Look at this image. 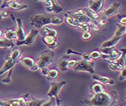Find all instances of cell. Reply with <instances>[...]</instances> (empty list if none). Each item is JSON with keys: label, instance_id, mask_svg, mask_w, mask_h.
<instances>
[{"label": "cell", "instance_id": "obj_26", "mask_svg": "<svg viewBox=\"0 0 126 106\" xmlns=\"http://www.w3.org/2000/svg\"><path fill=\"white\" fill-rule=\"evenodd\" d=\"M120 50L122 52L121 56L119 58V59H117L116 60L115 63L120 65L123 68V67H125V53H126V49L125 48H123V49H121Z\"/></svg>", "mask_w": 126, "mask_h": 106}, {"label": "cell", "instance_id": "obj_43", "mask_svg": "<svg viewBox=\"0 0 126 106\" xmlns=\"http://www.w3.org/2000/svg\"><path fill=\"white\" fill-rule=\"evenodd\" d=\"M97 23L99 25H106V23H107V20H101V19H98V20H97Z\"/></svg>", "mask_w": 126, "mask_h": 106}, {"label": "cell", "instance_id": "obj_20", "mask_svg": "<svg viewBox=\"0 0 126 106\" xmlns=\"http://www.w3.org/2000/svg\"><path fill=\"white\" fill-rule=\"evenodd\" d=\"M86 14L87 15V17L92 21H97L98 19H100V16H99V13H96L93 11H92L91 9H89V8H84L83 9Z\"/></svg>", "mask_w": 126, "mask_h": 106}, {"label": "cell", "instance_id": "obj_30", "mask_svg": "<svg viewBox=\"0 0 126 106\" xmlns=\"http://www.w3.org/2000/svg\"><path fill=\"white\" fill-rule=\"evenodd\" d=\"M20 56H21V52L18 49H14L9 55V57L12 60H18V59H20Z\"/></svg>", "mask_w": 126, "mask_h": 106}, {"label": "cell", "instance_id": "obj_49", "mask_svg": "<svg viewBox=\"0 0 126 106\" xmlns=\"http://www.w3.org/2000/svg\"><path fill=\"white\" fill-rule=\"evenodd\" d=\"M2 36H3V32L2 31L1 29H0V39L2 37Z\"/></svg>", "mask_w": 126, "mask_h": 106}, {"label": "cell", "instance_id": "obj_28", "mask_svg": "<svg viewBox=\"0 0 126 106\" xmlns=\"http://www.w3.org/2000/svg\"><path fill=\"white\" fill-rule=\"evenodd\" d=\"M5 38L13 40L14 39H17V35H16L15 30H11V29H8L7 31L5 32Z\"/></svg>", "mask_w": 126, "mask_h": 106}, {"label": "cell", "instance_id": "obj_11", "mask_svg": "<svg viewBox=\"0 0 126 106\" xmlns=\"http://www.w3.org/2000/svg\"><path fill=\"white\" fill-rule=\"evenodd\" d=\"M43 41L44 44L50 49H55L58 47L59 43L57 38L50 36V35H43Z\"/></svg>", "mask_w": 126, "mask_h": 106}, {"label": "cell", "instance_id": "obj_45", "mask_svg": "<svg viewBox=\"0 0 126 106\" xmlns=\"http://www.w3.org/2000/svg\"><path fill=\"white\" fill-rule=\"evenodd\" d=\"M9 15V13L7 12V11H1V16L3 18H5V17H8V16Z\"/></svg>", "mask_w": 126, "mask_h": 106}, {"label": "cell", "instance_id": "obj_29", "mask_svg": "<svg viewBox=\"0 0 126 106\" xmlns=\"http://www.w3.org/2000/svg\"><path fill=\"white\" fill-rule=\"evenodd\" d=\"M59 71L56 70H50L47 75H46L47 79L48 80H55L59 76Z\"/></svg>", "mask_w": 126, "mask_h": 106}, {"label": "cell", "instance_id": "obj_25", "mask_svg": "<svg viewBox=\"0 0 126 106\" xmlns=\"http://www.w3.org/2000/svg\"><path fill=\"white\" fill-rule=\"evenodd\" d=\"M91 90H92V92L94 94H100V93H102V92L105 91L104 87L103 86V84H101L100 83H95V84H94L92 86Z\"/></svg>", "mask_w": 126, "mask_h": 106}, {"label": "cell", "instance_id": "obj_41", "mask_svg": "<svg viewBox=\"0 0 126 106\" xmlns=\"http://www.w3.org/2000/svg\"><path fill=\"white\" fill-rule=\"evenodd\" d=\"M117 19L119 22V24L126 25V17L125 15H119Z\"/></svg>", "mask_w": 126, "mask_h": 106}, {"label": "cell", "instance_id": "obj_40", "mask_svg": "<svg viewBox=\"0 0 126 106\" xmlns=\"http://www.w3.org/2000/svg\"><path fill=\"white\" fill-rule=\"evenodd\" d=\"M77 61H78V60H75V59L70 60L69 59L68 60V68H72L73 69L76 66Z\"/></svg>", "mask_w": 126, "mask_h": 106}, {"label": "cell", "instance_id": "obj_9", "mask_svg": "<svg viewBox=\"0 0 126 106\" xmlns=\"http://www.w3.org/2000/svg\"><path fill=\"white\" fill-rule=\"evenodd\" d=\"M16 24H17V28L15 29V32H16V35H17V41H22L24 40L26 35L23 25L22 19L21 18L16 19Z\"/></svg>", "mask_w": 126, "mask_h": 106}, {"label": "cell", "instance_id": "obj_3", "mask_svg": "<svg viewBox=\"0 0 126 106\" xmlns=\"http://www.w3.org/2000/svg\"><path fill=\"white\" fill-rule=\"evenodd\" d=\"M65 81H59V82H53L50 83V87L49 91L47 92V95L49 97H53L56 102V106H61V101L59 98V94L61 91L62 87L66 85Z\"/></svg>", "mask_w": 126, "mask_h": 106}, {"label": "cell", "instance_id": "obj_33", "mask_svg": "<svg viewBox=\"0 0 126 106\" xmlns=\"http://www.w3.org/2000/svg\"><path fill=\"white\" fill-rule=\"evenodd\" d=\"M41 106H56V102L55 98L50 97L49 100H45Z\"/></svg>", "mask_w": 126, "mask_h": 106}, {"label": "cell", "instance_id": "obj_50", "mask_svg": "<svg viewBox=\"0 0 126 106\" xmlns=\"http://www.w3.org/2000/svg\"><path fill=\"white\" fill-rule=\"evenodd\" d=\"M1 11H0V20H1L2 19V16H1Z\"/></svg>", "mask_w": 126, "mask_h": 106}, {"label": "cell", "instance_id": "obj_38", "mask_svg": "<svg viewBox=\"0 0 126 106\" xmlns=\"http://www.w3.org/2000/svg\"><path fill=\"white\" fill-rule=\"evenodd\" d=\"M119 72L120 74L119 75V80L120 82H123L126 79V67L122 68Z\"/></svg>", "mask_w": 126, "mask_h": 106}, {"label": "cell", "instance_id": "obj_31", "mask_svg": "<svg viewBox=\"0 0 126 106\" xmlns=\"http://www.w3.org/2000/svg\"><path fill=\"white\" fill-rule=\"evenodd\" d=\"M115 49H116L115 47H104V48H100L99 51L101 53V55H108L111 54Z\"/></svg>", "mask_w": 126, "mask_h": 106}, {"label": "cell", "instance_id": "obj_48", "mask_svg": "<svg viewBox=\"0 0 126 106\" xmlns=\"http://www.w3.org/2000/svg\"><path fill=\"white\" fill-rule=\"evenodd\" d=\"M35 2H47V1H49V0H34Z\"/></svg>", "mask_w": 126, "mask_h": 106}, {"label": "cell", "instance_id": "obj_51", "mask_svg": "<svg viewBox=\"0 0 126 106\" xmlns=\"http://www.w3.org/2000/svg\"><path fill=\"white\" fill-rule=\"evenodd\" d=\"M91 1H96V0H91Z\"/></svg>", "mask_w": 126, "mask_h": 106}, {"label": "cell", "instance_id": "obj_22", "mask_svg": "<svg viewBox=\"0 0 126 106\" xmlns=\"http://www.w3.org/2000/svg\"><path fill=\"white\" fill-rule=\"evenodd\" d=\"M125 32H126V25L117 23L116 24V30L114 33V36L122 37L125 35Z\"/></svg>", "mask_w": 126, "mask_h": 106}, {"label": "cell", "instance_id": "obj_14", "mask_svg": "<svg viewBox=\"0 0 126 106\" xmlns=\"http://www.w3.org/2000/svg\"><path fill=\"white\" fill-rule=\"evenodd\" d=\"M105 3V0H96V1H91L89 5V8L92 11L99 13L102 11Z\"/></svg>", "mask_w": 126, "mask_h": 106}, {"label": "cell", "instance_id": "obj_39", "mask_svg": "<svg viewBox=\"0 0 126 106\" xmlns=\"http://www.w3.org/2000/svg\"><path fill=\"white\" fill-rule=\"evenodd\" d=\"M81 39L83 40H89L92 37V35L89 32H82L81 34Z\"/></svg>", "mask_w": 126, "mask_h": 106}, {"label": "cell", "instance_id": "obj_32", "mask_svg": "<svg viewBox=\"0 0 126 106\" xmlns=\"http://www.w3.org/2000/svg\"><path fill=\"white\" fill-rule=\"evenodd\" d=\"M77 28H79L82 32H89L90 28H89V23H80L77 26Z\"/></svg>", "mask_w": 126, "mask_h": 106}, {"label": "cell", "instance_id": "obj_46", "mask_svg": "<svg viewBox=\"0 0 126 106\" xmlns=\"http://www.w3.org/2000/svg\"><path fill=\"white\" fill-rule=\"evenodd\" d=\"M30 70H31L32 71H34V72H35V71H37L38 70H39V67H38V66L37 65V64H35L32 67Z\"/></svg>", "mask_w": 126, "mask_h": 106}, {"label": "cell", "instance_id": "obj_7", "mask_svg": "<svg viewBox=\"0 0 126 106\" xmlns=\"http://www.w3.org/2000/svg\"><path fill=\"white\" fill-rule=\"evenodd\" d=\"M65 13L70 15V16L73 17L75 20H77L80 23H90L91 20L86 14L85 11L83 9L80 8V9H76V10H72L66 12Z\"/></svg>", "mask_w": 126, "mask_h": 106}, {"label": "cell", "instance_id": "obj_52", "mask_svg": "<svg viewBox=\"0 0 126 106\" xmlns=\"http://www.w3.org/2000/svg\"><path fill=\"white\" fill-rule=\"evenodd\" d=\"M57 1H58V0H57Z\"/></svg>", "mask_w": 126, "mask_h": 106}, {"label": "cell", "instance_id": "obj_8", "mask_svg": "<svg viewBox=\"0 0 126 106\" xmlns=\"http://www.w3.org/2000/svg\"><path fill=\"white\" fill-rule=\"evenodd\" d=\"M9 8L14 11H23L25 9H27L29 8V5L27 4H23L21 2H19L17 1H11L10 2H8L6 4H2L1 6V8Z\"/></svg>", "mask_w": 126, "mask_h": 106}, {"label": "cell", "instance_id": "obj_35", "mask_svg": "<svg viewBox=\"0 0 126 106\" xmlns=\"http://www.w3.org/2000/svg\"><path fill=\"white\" fill-rule=\"evenodd\" d=\"M89 25L90 29H92L93 31H94V32H100L101 31V27L97 23H94V21H91L90 23H89Z\"/></svg>", "mask_w": 126, "mask_h": 106}, {"label": "cell", "instance_id": "obj_21", "mask_svg": "<svg viewBox=\"0 0 126 106\" xmlns=\"http://www.w3.org/2000/svg\"><path fill=\"white\" fill-rule=\"evenodd\" d=\"M42 28H43L44 35H50V36H52V37H54L57 38L58 32H57V31H56V29L52 28L49 27L48 25L44 26Z\"/></svg>", "mask_w": 126, "mask_h": 106}, {"label": "cell", "instance_id": "obj_27", "mask_svg": "<svg viewBox=\"0 0 126 106\" xmlns=\"http://www.w3.org/2000/svg\"><path fill=\"white\" fill-rule=\"evenodd\" d=\"M44 101L45 99H33L31 101H26L23 106H41V105L44 102Z\"/></svg>", "mask_w": 126, "mask_h": 106}, {"label": "cell", "instance_id": "obj_47", "mask_svg": "<svg viewBox=\"0 0 126 106\" xmlns=\"http://www.w3.org/2000/svg\"><path fill=\"white\" fill-rule=\"evenodd\" d=\"M11 1H14V0H3V3L2 4H6V3L10 2Z\"/></svg>", "mask_w": 126, "mask_h": 106}, {"label": "cell", "instance_id": "obj_42", "mask_svg": "<svg viewBox=\"0 0 126 106\" xmlns=\"http://www.w3.org/2000/svg\"><path fill=\"white\" fill-rule=\"evenodd\" d=\"M0 106H10V99H0Z\"/></svg>", "mask_w": 126, "mask_h": 106}, {"label": "cell", "instance_id": "obj_44", "mask_svg": "<svg viewBox=\"0 0 126 106\" xmlns=\"http://www.w3.org/2000/svg\"><path fill=\"white\" fill-rule=\"evenodd\" d=\"M49 69L47 68V67H45V68H43V69H41V72H42V74L44 75H47V73H48V72H49Z\"/></svg>", "mask_w": 126, "mask_h": 106}, {"label": "cell", "instance_id": "obj_15", "mask_svg": "<svg viewBox=\"0 0 126 106\" xmlns=\"http://www.w3.org/2000/svg\"><path fill=\"white\" fill-rule=\"evenodd\" d=\"M122 52L121 50H116L115 49L110 55H101V59L104 60H107V61H109L110 63L111 62H115L117 59H119V58L121 56Z\"/></svg>", "mask_w": 126, "mask_h": 106}, {"label": "cell", "instance_id": "obj_36", "mask_svg": "<svg viewBox=\"0 0 126 106\" xmlns=\"http://www.w3.org/2000/svg\"><path fill=\"white\" fill-rule=\"evenodd\" d=\"M90 57H91V59L92 60H96V59H99L101 58V53L100 52L99 50H94L93 52H92L90 54Z\"/></svg>", "mask_w": 126, "mask_h": 106}, {"label": "cell", "instance_id": "obj_19", "mask_svg": "<svg viewBox=\"0 0 126 106\" xmlns=\"http://www.w3.org/2000/svg\"><path fill=\"white\" fill-rule=\"evenodd\" d=\"M66 55H79L81 59L84 60H87V61H92V59L90 57V55L89 53H80V52H77L74 50H72L71 49H68L66 51Z\"/></svg>", "mask_w": 126, "mask_h": 106}, {"label": "cell", "instance_id": "obj_37", "mask_svg": "<svg viewBox=\"0 0 126 106\" xmlns=\"http://www.w3.org/2000/svg\"><path fill=\"white\" fill-rule=\"evenodd\" d=\"M11 75H12V70H11L8 71L7 76L2 79V83H5V84L11 83Z\"/></svg>", "mask_w": 126, "mask_h": 106}, {"label": "cell", "instance_id": "obj_12", "mask_svg": "<svg viewBox=\"0 0 126 106\" xmlns=\"http://www.w3.org/2000/svg\"><path fill=\"white\" fill-rule=\"evenodd\" d=\"M17 60H12L9 57V55L7 56L6 61L3 64L2 67L0 69V76H1V75H2L3 74H5V72H8L9 70H13V68L15 67L16 64H17Z\"/></svg>", "mask_w": 126, "mask_h": 106}, {"label": "cell", "instance_id": "obj_16", "mask_svg": "<svg viewBox=\"0 0 126 106\" xmlns=\"http://www.w3.org/2000/svg\"><path fill=\"white\" fill-rule=\"evenodd\" d=\"M69 56L70 55H65L62 57L57 62V67L59 68V70L62 72H65L68 70V62L69 60Z\"/></svg>", "mask_w": 126, "mask_h": 106}, {"label": "cell", "instance_id": "obj_34", "mask_svg": "<svg viewBox=\"0 0 126 106\" xmlns=\"http://www.w3.org/2000/svg\"><path fill=\"white\" fill-rule=\"evenodd\" d=\"M109 69L112 71H120L122 69V67L115 62H111L109 64Z\"/></svg>", "mask_w": 126, "mask_h": 106}, {"label": "cell", "instance_id": "obj_13", "mask_svg": "<svg viewBox=\"0 0 126 106\" xmlns=\"http://www.w3.org/2000/svg\"><path fill=\"white\" fill-rule=\"evenodd\" d=\"M92 79L99 82L101 84H109V85H113L115 84V81L110 78L108 76H104V75H101L98 74H93L92 76Z\"/></svg>", "mask_w": 126, "mask_h": 106}, {"label": "cell", "instance_id": "obj_6", "mask_svg": "<svg viewBox=\"0 0 126 106\" xmlns=\"http://www.w3.org/2000/svg\"><path fill=\"white\" fill-rule=\"evenodd\" d=\"M39 33H40L39 30L32 29L31 32L27 35H26V37L24 38L23 40H22V41L16 40L15 41V43H14L15 46H23V45L24 46H29V45H32L35 41Z\"/></svg>", "mask_w": 126, "mask_h": 106}, {"label": "cell", "instance_id": "obj_2", "mask_svg": "<svg viewBox=\"0 0 126 106\" xmlns=\"http://www.w3.org/2000/svg\"><path fill=\"white\" fill-rule=\"evenodd\" d=\"M54 16H50L47 14H36L30 20V24L35 28H41L44 26L50 24L53 25Z\"/></svg>", "mask_w": 126, "mask_h": 106}, {"label": "cell", "instance_id": "obj_4", "mask_svg": "<svg viewBox=\"0 0 126 106\" xmlns=\"http://www.w3.org/2000/svg\"><path fill=\"white\" fill-rule=\"evenodd\" d=\"M53 58L54 53L50 50H46L39 55L36 64L38 66L39 69L41 70L51 64L53 61Z\"/></svg>", "mask_w": 126, "mask_h": 106}, {"label": "cell", "instance_id": "obj_5", "mask_svg": "<svg viewBox=\"0 0 126 106\" xmlns=\"http://www.w3.org/2000/svg\"><path fill=\"white\" fill-rule=\"evenodd\" d=\"M74 70L78 72H87L92 74L94 73V63L87 61L84 60H79L76 66L73 68Z\"/></svg>", "mask_w": 126, "mask_h": 106}, {"label": "cell", "instance_id": "obj_24", "mask_svg": "<svg viewBox=\"0 0 126 106\" xmlns=\"http://www.w3.org/2000/svg\"><path fill=\"white\" fill-rule=\"evenodd\" d=\"M65 17L66 19V23L68 25L74 27V28H77V26L79 24H80V23H79L77 20H75L73 17L70 16V15H68L67 13H65Z\"/></svg>", "mask_w": 126, "mask_h": 106}, {"label": "cell", "instance_id": "obj_18", "mask_svg": "<svg viewBox=\"0 0 126 106\" xmlns=\"http://www.w3.org/2000/svg\"><path fill=\"white\" fill-rule=\"evenodd\" d=\"M20 61L22 64V65H23L25 67L28 68V69H31L35 64V60L29 57H23L20 59Z\"/></svg>", "mask_w": 126, "mask_h": 106}, {"label": "cell", "instance_id": "obj_23", "mask_svg": "<svg viewBox=\"0 0 126 106\" xmlns=\"http://www.w3.org/2000/svg\"><path fill=\"white\" fill-rule=\"evenodd\" d=\"M15 47V44L13 40H10L8 39H0V48H14Z\"/></svg>", "mask_w": 126, "mask_h": 106}, {"label": "cell", "instance_id": "obj_17", "mask_svg": "<svg viewBox=\"0 0 126 106\" xmlns=\"http://www.w3.org/2000/svg\"><path fill=\"white\" fill-rule=\"evenodd\" d=\"M122 39L120 37H116V36H113L112 37H110V39L104 41V43L101 44V48L104 47H115L116 45L119 43V41Z\"/></svg>", "mask_w": 126, "mask_h": 106}, {"label": "cell", "instance_id": "obj_1", "mask_svg": "<svg viewBox=\"0 0 126 106\" xmlns=\"http://www.w3.org/2000/svg\"><path fill=\"white\" fill-rule=\"evenodd\" d=\"M80 102L87 106H116L118 101V93L116 91H104L94 94L89 98L80 99Z\"/></svg>", "mask_w": 126, "mask_h": 106}, {"label": "cell", "instance_id": "obj_10", "mask_svg": "<svg viewBox=\"0 0 126 106\" xmlns=\"http://www.w3.org/2000/svg\"><path fill=\"white\" fill-rule=\"evenodd\" d=\"M120 5H121L120 2H113V4H111L104 10V16L107 17H113L114 15H116L119 12Z\"/></svg>", "mask_w": 126, "mask_h": 106}]
</instances>
